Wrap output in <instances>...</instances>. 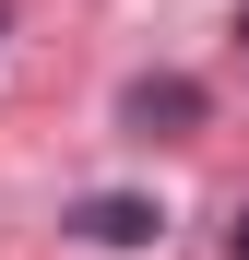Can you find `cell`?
Listing matches in <instances>:
<instances>
[{
    "mask_svg": "<svg viewBox=\"0 0 249 260\" xmlns=\"http://www.w3.org/2000/svg\"><path fill=\"white\" fill-rule=\"evenodd\" d=\"M0 36H12V0H0Z\"/></svg>",
    "mask_w": 249,
    "mask_h": 260,
    "instance_id": "5b68a950",
    "label": "cell"
},
{
    "mask_svg": "<svg viewBox=\"0 0 249 260\" xmlns=\"http://www.w3.org/2000/svg\"><path fill=\"white\" fill-rule=\"evenodd\" d=\"M202 118H214V95H202L190 71H143V83H119V142H190Z\"/></svg>",
    "mask_w": 249,
    "mask_h": 260,
    "instance_id": "6da1fadb",
    "label": "cell"
},
{
    "mask_svg": "<svg viewBox=\"0 0 249 260\" xmlns=\"http://www.w3.org/2000/svg\"><path fill=\"white\" fill-rule=\"evenodd\" d=\"M60 237H83V248H154V237H166V201H143V189H83V201H60Z\"/></svg>",
    "mask_w": 249,
    "mask_h": 260,
    "instance_id": "7a4b0ae2",
    "label": "cell"
},
{
    "mask_svg": "<svg viewBox=\"0 0 249 260\" xmlns=\"http://www.w3.org/2000/svg\"><path fill=\"white\" fill-rule=\"evenodd\" d=\"M237 59H249V0H237Z\"/></svg>",
    "mask_w": 249,
    "mask_h": 260,
    "instance_id": "277c9868",
    "label": "cell"
},
{
    "mask_svg": "<svg viewBox=\"0 0 249 260\" xmlns=\"http://www.w3.org/2000/svg\"><path fill=\"white\" fill-rule=\"evenodd\" d=\"M226 260H249V201H237V213H226Z\"/></svg>",
    "mask_w": 249,
    "mask_h": 260,
    "instance_id": "3957f363",
    "label": "cell"
}]
</instances>
